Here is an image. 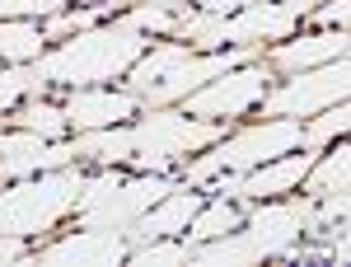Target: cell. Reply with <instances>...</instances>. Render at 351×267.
Instances as JSON below:
<instances>
[{
    "label": "cell",
    "mask_w": 351,
    "mask_h": 267,
    "mask_svg": "<svg viewBox=\"0 0 351 267\" xmlns=\"http://www.w3.org/2000/svg\"><path fill=\"white\" fill-rule=\"evenodd\" d=\"M132 253V244L122 230H80L71 240L52 244L43 253H33V267H117Z\"/></svg>",
    "instance_id": "11"
},
{
    "label": "cell",
    "mask_w": 351,
    "mask_h": 267,
    "mask_svg": "<svg viewBox=\"0 0 351 267\" xmlns=\"http://www.w3.org/2000/svg\"><path fill=\"white\" fill-rule=\"evenodd\" d=\"M0 122H10V127H19V132H38L47 136V141H66V108L47 104V99H28V104H19L10 117H0Z\"/></svg>",
    "instance_id": "18"
},
{
    "label": "cell",
    "mask_w": 351,
    "mask_h": 267,
    "mask_svg": "<svg viewBox=\"0 0 351 267\" xmlns=\"http://www.w3.org/2000/svg\"><path fill=\"white\" fill-rule=\"evenodd\" d=\"M136 108H141V99L127 94V89L80 84V89L66 94V122H71L75 132H99V127H117V122H127Z\"/></svg>",
    "instance_id": "14"
},
{
    "label": "cell",
    "mask_w": 351,
    "mask_h": 267,
    "mask_svg": "<svg viewBox=\"0 0 351 267\" xmlns=\"http://www.w3.org/2000/svg\"><path fill=\"white\" fill-rule=\"evenodd\" d=\"M28 14H38L33 0H0V19H28Z\"/></svg>",
    "instance_id": "27"
},
{
    "label": "cell",
    "mask_w": 351,
    "mask_h": 267,
    "mask_svg": "<svg viewBox=\"0 0 351 267\" xmlns=\"http://www.w3.org/2000/svg\"><path fill=\"white\" fill-rule=\"evenodd\" d=\"M173 178H155V174H141V178H122L117 169L108 174H94L84 178L80 202H75V225L80 230H127L141 211H150L160 197H169Z\"/></svg>",
    "instance_id": "7"
},
{
    "label": "cell",
    "mask_w": 351,
    "mask_h": 267,
    "mask_svg": "<svg viewBox=\"0 0 351 267\" xmlns=\"http://www.w3.org/2000/svg\"><path fill=\"white\" fill-rule=\"evenodd\" d=\"M309 197H286V202H258L248 216V230H230L220 240L192 244V263L202 267H243L258 258H276L286 244L304 235V216H309Z\"/></svg>",
    "instance_id": "4"
},
{
    "label": "cell",
    "mask_w": 351,
    "mask_h": 267,
    "mask_svg": "<svg viewBox=\"0 0 351 267\" xmlns=\"http://www.w3.org/2000/svg\"><path fill=\"white\" fill-rule=\"evenodd\" d=\"M24 258V240L19 235H0V263H19Z\"/></svg>",
    "instance_id": "30"
},
{
    "label": "cell",
    "mask_w": 351,
    "mask_h": 267,
    "mask_svg": "<svg viewBox=\"0 0 351 267\" xmlns=\"http://www.w3.org/2000/svg\"><path fill=\"white\" fill-rule=\"evenodd\" d=\"M202 202H206V197H202V192H192V187L183 183V187H173L169 197H160L150 211H141L122 235H127L132 248H136V244H150V240H173L178 230H188V220L202 211Z\"/></svg>",
    "instance_id": "15"
},
{
    "label": "cell",
    "mask_w": 351,
    "mask_h": 267,
    "mask_svg": "<svg viewBox=\"0 0 351 267\" xmlns=\"http://www.w3.org/2000/svg\"><path fill=\"white\" fill-rule=\"evenodd\" d=\"M84 174L80 160L75 164H61L52 174H43V178H19L14 187H5L0 192V235H43V230H52L61 216L75 211V202H80V187H84Z\"/></svg>",
    "instance_id": "6"
},
{
    "label": "cell",
    "mask_w": 351,
    "mask_h": 267,
    "mask_svg": "<svg viewBox=\"0 0 351 267\" xmlns=\"http://www.w3.org/2000/svg\"><path fill=\"white\" fill-rule=\"evenodd\" d=\"M263 47H230V52H192L188 43H160L127 71V94H136L145 108L183 104L192 89H202L206 80H216L234 66L258 61Z\"/></svg>",
    "instance_id": "3"
},
{
    "label": "cell",
    "mask_w": 351,
    "mask_h": 267,
    "mask_svg": "<svg viewBox=\"0 0 351 267\" xmlns=\"http://www.w3.org/2000/svg\"><path fill=\"white\" fill-rule=\"evenodd\" d=\"M104 14H112L108 5H84V10H75V14H52L47 19V28H43V38L52 43V38H66V33H80V28H94Z\"/></svg>",
    "instance_id": "24"
},
{
    "label": "cell",
    "mask_w": 351,
    "mask_h": 267,
    "mask_svg": "<svg viewBox=\"0 0 351 267\" xmlns=\"http://www.w3.org/2000/svg\"><path fill=\"white\" fill-rule=\"evenodd\" d=\"M132 19H136V28H145V33H173V28H178V14L155 10V5H136Z\"/></svg>",
    "instance_id": "25"
},
{
    "label": "cell",
    "mask_w": 351,
    "mask_h": 267,
    "mask_svg": "<svg viewBox=\"0 0 351 267\" xmlns=\"http://www.w3.org/2000/svg\"><path fill=\"white\" fill-rule=\"evenodd\" d=\"M150 52V38L145 28H136L132 14L112 19V24H94V28H80L71 43H61L56 52H43L33 66L43 84H104V80H117L127 76L141 56Z\"/></svg>",
    "instance_id": "2"
},
{
    "label": "cell",
    "mask_w": 351,
    "mask_h": 267,
    "mask_svg": "<svg viewBox=\"0 0 351 267\" xmlns=\"http://www.w3.org/2000/svg\"><path fill=\"white\" fill-rule=\"evenodd\" d=\"M304 19L295 0H263L243 5L234 14H178L173 38H188L192 52H225V47H263L291 38Z\"/></svg>",
    "instance_id": "5"
},
{
    "label": "cell",
    "mask_w": 351,
    "mask_h": 267,
    "mask_svg": "<svg viewBox=\"0 0 351 267\" xmlns=\"http://www.w3.org/2000/svg\"><path fill=\"white\" fill-rule=\"evenodd\" d=\"M243 225V211L234 202H202V211L188 220V244H206V240H220V235H230V230H239Z\"/></svg>",
    "instance_id": "19"
},
{
    "label": "cell",
    "mask_w": 351,
    "mask_h": 267,
    "mask_svg": "<svg viewBox=\"0 0 351 267\" xmlns=\"http://www.w3.org/2000/svg\"><path fill=\"white\" fill-rule=\"evenodd\" d=\"M136 267H169V263H192V244H136L132 253H127Z\"/></svg>",
    "instance_id": "23"
},
{
    "label": "cell",
    "mask_w": 351,
    "mask_h": 267,
    "mask_svg": "<svg viewBox=\"0 0 351 267\" xmlns=\"http://www.w3.org/2000/svg\"><path fill=\"white\" fill-rule=\"evenodd\" d=\"M104 5H155V10H169V14H183L188 10V0H104Z\"/></svg>",
    "instance_id": "29"
},
{
    "label": "cell",
    "mask_w": 351,
    "mask_h": 267,
    "mask_svg": "<svg viewBox=\"0 0 351 267\" xmlns=\"http://www.w3.org/2000/svg\"><path fill=\"white\" fill-rule=\"evenodd\" d=\"M300 141H304L300 117H263V122H253V127L234 132L230 141H216L211 155L192 160L188 169H183V183H188V187L192 183H206V178H216L220 169H225V174H248V169L276 160V155L300 150Z\"/></svg>",
    "instance_id": "8"
},
{
    "label": "cell",
    "mask_w": 351,
    "mask_h": 267,
    "mask_svg": "<svg viewBox=\"0 0 351 267\" xmlns=\"http://www.w3.org/2000/svg\"><path fill=\"white\" fill-rule=\"evenodd\" d=\"M75 164L71 141H47L38 132H5L0 136V178H33L43 169Z\"/></svg>",
    "instance_id": "12"
},
{
    "label": "cell",
    "mask_w": 351,
    "mask_h": 267,
    "mask_svg": "<svg viewBox=\"0 0 351 267\" xmlns=\"http://www.w3.org/2000/svg\"><path fill=\"white\" fill-rule=\"evenodd\" d=\"M243 5H263V0H202V14H234Z\"/></svg>",
    "instance_id": "28"
},
{
    "label": "cell",
    "mask_w": 351,
    "mask_h": 267,
    "mask_svg": "<svg viewBox=\"0 0 351 267\" xmlns=\"http://www.w3.org/2000/svg\"><path fill=\"white\" fill-rule=\"evenodd\" d=\"M347 174H351V150L347 146H337V150H328L324 160L309 164V174L300 178V197H309V202H319L328 192H347Z\"/></svg>",
    "instance_id": "17"
},
{
    "label": "cell",
    "mask_w": 351,
    "mask_h": 267,
    "mask_svg": "<svg viewBox=\"0 0 351 267\" xmlns=\"http://www.w3.org/2000/svg\"><path fill=\"white\" fill-rule=\"evenodd\" d=\"M309 14H314V24H324V28H347L351 0H332V5H324V10H309Z\"/></svg>",
    "instance_id": "26"
},
{
    "label": "cell",
    "mask_w": 351,
    "mask_h": 267,
    "mask_svg": "<svg viewBox=\"0 0 351 267\" xmlns=\"http://www.w3.org/2000/svg\"><path fill=\"white\" fill-rule=\"evenodd\" d=\"M38 5V14H61V5H71V0H33Z\"/></svg>",
    "instance_id": "31"
},
{
    "label": "cell",
    "mask_w": 351,
    "mask_h": 267,
    "mask_svg": "<svg viewBox=\"0 0 351 267\" xmlns=\"http://www.w3.org/2000/svg\"><path fill=\"white\" fill-rule=\"evenodd\" d=\"M347 56V28H324V33H304V38H281L263 61L271 71H309Z\"/></svg>",
    "instance_id": "16"
},
{
    "label": "cell",
    "mask_w": 351,
    "mask_h": 267,
    "mask_svg": "<svg viewBox=\"0 0 351 267\" xmlns=\"http://www.w3.org/2000/svg\"><path fill=\"white\" fill-rule=\"evenodd\" d=\"M38 89H43V76H38V66H33V61L14 66V71H5V76H0V113L19 108L28 94H38Z\"/></svg>",
    "instance_id": "22"
},
{
    "label": "cell",
    "mask_w": 351,
    "mask_h": 267,
    "mask_svg": "<svg viewBox=\"0 0 351 267\" xmlns=\"http://www.w3.org/2000/svg\"><path fill=\"white\" fill-rule=\"evenodd\" d=\"M43 47H47V38H43V28L33 19H0V56L5 61H14V66L38 61Z\"/></svg>",
    "instance_id": "20"
},
{
    "label": "cell",
    "mask_w": 351,
    "mask_h": 267,
    "mask_svg": "<svg viewBox=\"0 0 351 267\" xmlns=\"http://www.w3.org/2000/svg\"><path fill=\"white\" fill-rule=\"evenodd\" d=\"M319 160V150H291V155H276V160L258 164V169H248L234 178L230 187V197H243V202H267V197H281V192H291L300 187V178L309 174V164Z\"/></svg>",
    "instance_id": "13"
},
{
    "label": "cell",
    "mask_w": 351,
    "mask_h": 267,
    "mask_svg": "<svg viewBox=\"0 0 351 267\" xmlns=\"http://www.w3.org/2000/svg\"><path fill=\"white\" fill-rule=\"evenodd\" d=\"M267 80H271V66L258 56L248 66H234L216 80H206L202 89H192L183 99V113L188 117H206V122H234L239 113L258 108V99L267 94Z\"/></svg>",
    "instance_id": "10"
},
{
    "label": "cell",
    "mask_w": 351,
    "mask_h": 267,
    "mask_svg": "<svg viewBox=\"0 0 351 267\" xmlns=\"http://www.w3.org/2000/svg\"><path fill=\"white\" fill-rule=\"evenodd\" d=\"M225 141V122H206V117H188V113H145V122L136 127H99V132H84L71 141L75 160H99V164H122L132 160L145 174H160L173 160H183L202 146H216Z\"/></svg>",
    "instance_id": "1"
},
{
    "label": "cell",
    "mask_w": 351,
    "mask_h": 267,
    "mask_svg": "<svg viewBox=\"0 0 351 267\" xmlns=\"http://www.w3.org/2000/svg\"><path fill=\"white\" fill-rule=\"evenodd\" d=\"M347 127H351V108L347 104H332V108H324V113H314L309 122H304V150H324L332 136H347Z\"/></svg>",
    "instance_id": "21"
},
{
    "label": "cell",
    "mask_w": 351,
    "mask_h": 267,
    "mask_svg": "<svg viewBox=\"0 0 351 267\" xmlns=\"http://www.w3.org/2000/svg\"><path fill=\"white\" fill-rule=\"evenodd\" d=\"M351 89V66L347 56L324 61V66H309V71H291V80L281 89L263 94V117H314L332 104H347Z\"/></svg>",
    "instance_id": "9"
}]
</instances>
